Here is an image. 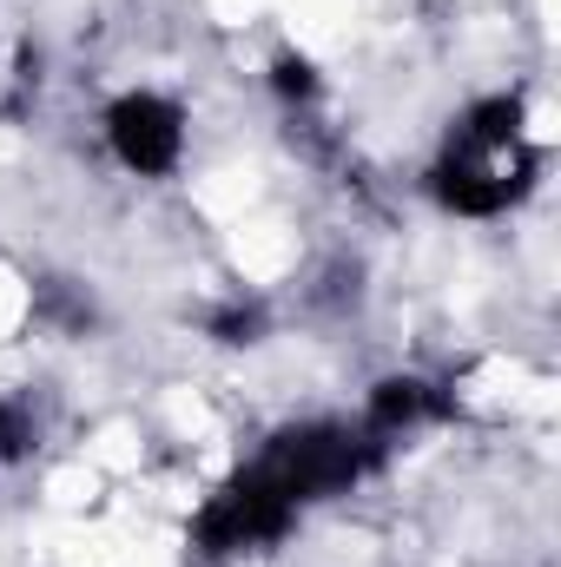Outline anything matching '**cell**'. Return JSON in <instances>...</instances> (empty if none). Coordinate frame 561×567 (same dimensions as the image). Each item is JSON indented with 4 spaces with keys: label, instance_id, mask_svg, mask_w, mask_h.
I'll use <instances>...</instances> for the list:
<instances>
[{
    "label": "cell",
    "instance_id": "6da1fadb",
    "mask_svg": "<svg viewBox=\"0 0 561 567\" xmlns=\"http://www.w3.org/2000/svg\"><path fill=\"white\" fill-rule=\"evenodd\" d=\"M304 515H310V508L252 455V462H238L218 488L198 495V508H192V522H185V548H192V561H205V567L252 561V555L284 548V542L304 528Z\"/></svg>",
    "mask_w": 561,
    "mask_h": 567
},
{
    "label": "cell",
    "instance_id": "7a4b0ae2",
    "mask_svg": "<svg viewBox=\"0 0 561 567\" xmlns=\"http://www.w3.org/2000/svg\"><path fill=\"white\" fill-rule=\"evenodd\" d=\"M542 178H549V145L542 140L489 152V145H462L442 133V145L422 165L417 185H422V198L442 218H456V225H502V218H516L542 192Z\"/></svg>",
    "mask_w": 561,
    "mask_h": 567
},
{
    "label": "cell",
    "instance_id": "3957f363",
    "mask_svg": "<svg viewBox=\"0 0 561 567\" xmlns=\"http://www.w3.org/2000/svg\"><path fill=\"white\" fill-rule=\"evenodd\" d=\"M93 133H100L106 165L133 185H172L185 172L192 145H198L192 106L159 80H133V86L106 93L100 113H93Z\"/></svg>",
    "mask_w": 561,
    "mask_h": 567
},
{
    "label": "cell",
    "instance_id": "277c9868",
    "mask_svg": "<svg viewBox=\"0 0 561 567\" xmlns=\"http://www.w3.org/2000/svg\"><path fill=\"white\" fill-rule=\"evenodd\" d=\"M377 455H384V449L350 423V416H297V423H284L278 435L258 449V462L278 475L304 508L357 495V488L370 482Z\"/></svg>",
    "mask_w": 561,
    "mask_h": 567
},
{
    "label": "cell",
    "instance_id": "5b68a950",
    "mask_svg": "<svg viewBox=\"0 0 561 567\" xmlns=\"http://www.w3.org/2000/svg\"><path fill=\"white\" fill-rule=\"evenodd\" d=\"M462 416V390L449 377H429V370H377L357 396V429L390 449V442H410V435H429V429H449Z\"/></svg>",
    "mask_w": 561,
    "mask_h": 567
},
{
    "label": "cell",
    "instance_id": "8992f818",
    "mask_svg": "<svg viewBox=\"0 0 561 567\" xmlns=\"http://www.w3.org/2000/svg\"><path fill=\"white\" fill-rule=\"evenodd\" d=\"M449 140L502 152V145L542 140V133H536V113H529V100H522L516 86H482V93H469V100L449 113Z\"/></svg>",
    "mask_w": 561,
    "mask_h": 567
},
{
    "label": "cell",
    "instance_id": "52a82bcc",
    "mask_svg": "<svg viewBox=\"0 0 561 567\" xmlns=\"http://www.w3.org/2000/svg\"><path fill=\"white\" fill-rule=\"evenodd\" d=\"M265 93H272V106H278V113L310 120V113L324 106V93H330V73H324V60H317L310 47L278 40V47H272V60H265Z\"/></svg>",
    "mask_w": 561,
    "mask_h": 567
},
{
    "label": "cell",
    "instance_id": "ba28073f",
    "mask_svg": "<svg viewBox=\"0 0 561 567\" xmlns=\"http://www.w3.org/2000/svg\"><path fill=\"white\" fill-rule=\"evenodd\" d=\"M198 330H205V343H218V350H258V343H272L278 317H272V303H265L258 290H225V297L198 317Z\"/></svg>",
    "mask_w": 561,
    "mask_h": 567
},
{
    "label": "cell",
    "instance_id": "9c48e42d",
    "mask_svg": "<svg viewBox=\"0 0 561 567\" xmlns=\"http://www.w3.org/2000/svg\"><path fill=\"white\" fill-rule=\"evenodd\" d=\"M33 449H40V410H33V396L0 390V475H13L20 462H33Z\"/></svg>",
    "mask_w": 561,
    "mask_h": 567
}]
</instances>
